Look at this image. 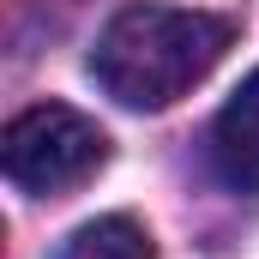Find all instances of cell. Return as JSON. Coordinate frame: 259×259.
<instances>
[{
    "mask_svg": "<svg viewBox=\"0 0 259 259\" xmlns=\"http://www.w3.org/2000/svg\"><path fill=\"white\" fill-rule=\"evenodd\" d=\"M229 42H235V24L217 18V12L127 6L97 36L91 72L127 109H169L175 97H187L199 78L223 61Z\"/></svg>",
    "mask_w": 259,
    "mask_h": 259,
    "instance_id": "obj_1",
    "label": "cell"
},
{
    "mask_svg": "<svg viewBox=\"0 0 259 259\" xmlns=\"http://www.w3.org/2000/svg\"><path fill=\"white\" fill-rule=\"evenodd\" d=\"M0 163H6V181L18 193L55 199V193H72L78 181H91L109 163V139L97 121H84L66 103H36V109L6 121Z\"/></svg>",
    "mask_w": 259,
    "mask_h": 259,
    "instance_id": "obj_2",
    "label": "cell"
},
{
    "mask_svg": "<svg viewBox=\"0 0 259 259\" xmlns=\"http://www.w3.org/2000/svg\"><path fill=\"white\" fill-rule=\"evenodd\" d=\"M211 163L235 193H259V72L241 78V91L211 121Z\"/></svg>",
    "mask_w": 259,
    "mask_h": 259,
    "instance_id": "obj_3",
    "label": "cell"
},
{
    "mask_svg": "<svg viewBox=\"0 0 259 259\" xmlns=\"http://www.w3.org/2000/svg\"><path fill=\"white\" fill-rule=\"evenodd\" d=\"M55 259H151V235L133 217H97V223L72 229Z\"/></svg>",
    "mask_w": 259,
    "mask_h": 259,
    "instance_id": "obj_4",
    "label": "cell"
}]
</instances>
